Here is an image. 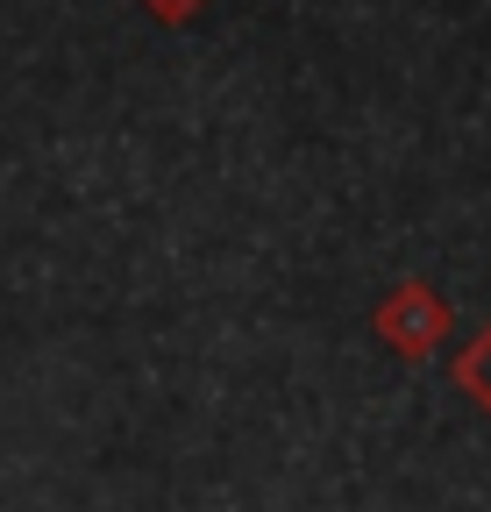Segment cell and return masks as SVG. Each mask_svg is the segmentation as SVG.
Returning a JSON list of instances; mask_svg holds the SVG:
<instances>
[{"label": "cell", "instance_id": "cell-1", "mask_svg": "<svg viewBox=\"0 0 491 512\" xmlns=\"http://www.w3.org/2000/svg\"><path fill=\"white\" fill-rule=\"evenodd\" d=\"M463 377L477 384V392H484V406H491V335H484V349H477V356L463 363Z\"/></svg>", "mask_w": 491, "mask_h": 512}]
</instances>
